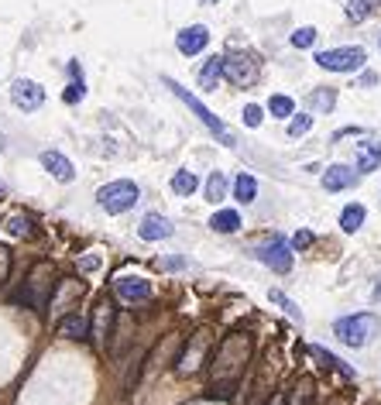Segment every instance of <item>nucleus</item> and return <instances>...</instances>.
Wrapping results in <instances>:
<instances>
[{"label":"nucleus","instance_id":"f257e3e1","mask_svg":"<svg viewBox=\"0 0 381 405\" xmlns=\"http://www.w3.org/2000/svg\"><path fill=\"white\" fill-rule=\"evenodd\" d=\"M251 361V333H230L220 340L217 354L210 357V381H213V395H230L237 388V381L244 378V367Z\"/></svg>","mask_w":381,"mask_h":405},{"label":"nucleus","instance_id":"f03ea898","mask_svg":"<svg viewBox=\"0 0 381 405\" xmlns=\"http://www.w3.org/2000/svg\"><path fill=\"white\" fill-rule=\"evenodd\" d=\"M56 272H52V265L49 261H42L32 275H28V282H25V289L14 296V302H21V306H32V309H45L49 306V299H52V292H56Z\"/></svg>","mask_w":381,"mask_h":405},{"label":"nucleus","instance_id":"7ed1b4c3","mask_svg":"<svg viewBox=\"0 0 381 405\" xmlns=\"http://www.w3.org/2000/svg\"><path fill=\"white\" fill-rule=\"evenodd\" d=\"M141 199V189L131 182V179H117V182H107L100 192H97V202L107 210V213H127L134 210V202Z\"/></svg>","mask_w":381,"mask_h":405},{"label":"nucleus","instance_id":"20e7f679","mask_svg":"<svg viewBox=\"0 0 381 405\" xmlns=\"http://www.w3.org/2000/svg\"><path fill=\"white\" fill-rule=\"evenodd\" d=\"M333 333H336L340 343H347V347H367L371 337H378V316H371V313L343 316V319H336Z\"/></svg>","mask_w":381,"mask_h":405},{"label":"nucleus","instance_id":"39448f33","mask_svg":"<svg viewBox=\"0 0 381 405\" xmlns=\"http://www.w3.org/2000/svg\"><path fill=\"white\" fill-rule=\"evenodd\" d=\"M165 86H169V90H172V93H175V96H179V100H182V103H186V107H189V110H193V114H196V117H199V120H203V124H206V127H210V131L223 141V144H230V148H234V134L227 131V124H223L213 110H206V107H203V103H199L189 90H182L175 79H165Z\"/></svg>","mask_w":381,"mask_h":405},{"label":"nucleus","instance_id":"423d86ee","mask_svg":"<svg viewBox=\"0 0 381 405\" xmlns=\"http://www.w3.org/2000/svg\"><path fill=\"white\" fill-rule=\"evenodd\" d=\"M367 62V52L360 45H343V49H326L316 55V66L330 69V73H357Z\"/></svg>","mask_w":381,"mask_h":405},{"label":"nucleus","instance_id":"0eeeda50","mask_svg":"<svg viewBox=\"0 0 381 405\" xmlns=\"http://www.w3.org/2000/svg\"><path fill=\"white\" fill-rule=\"evenodd\" d=\"M210 347H213V333L203 326V330H196L193 337H189V343H186V350H182V357H179V374H196L203 364H206V357H210Z\"/></svg>","mask_w":381,"mask_h":405},{"label":"nucleus","instance_id":"6e6552de","mask_svg":"<svg viewBox=\"0 0 381 405\" xmlns=\"http://www.w3.org/2000/svg\"><path fill=\"white\" fill-rule=\"evenodd\" d=\"M223 76L230 79V86H237V90H247V86H254L258 83V76H261V69H258V62H254V55H227L223 59Z\"/></svg>","mask_w":381,"mask_h":405},{"label":"nucleus","instance_id":"1a4fd4ad","mask_svg":"<svg viewBox=\"0 0 381 405\" xmlns=\"http://www.w3.org/2000/svg\"><path fill=\"white\" fill-rule=\"evenodd\" d=\"M258 261H261L265 268L285 275V272L292 268V251H288V244H285L282 237H268L265 244H258Z\"/></svg>","mask_w":381,"mask_h":405},{"label":"nucleus","instance_id":"9d476101","mask_svg":"<svg viewBox=\"0 0 381 405\" xmlns=\"http://www.w3.org/2000/svg\"><path fill=\"white\" fill-rule=\"evenodd\" d=\"M114 319H117L114 302H110L107 296H100V299H97V306H93V330H90V337H93L97 350H107V340H110Z\"/></svg>","mask_w":381,"mask_h":405},{"label":"nucleus","instance_id":"9b49d317","mask_svg":"<svg viewBox=\"0 0 381 405\" xmlns=\"http://www.w3.org/2000/svg\"><path fill=\"white\" fill-rule=\"evenodd\" d=\"M11 100H14L18 110L32 114V110H38V107L45 103V90H42L35 79H14V83H11Z\"/></svg>","mask_w":381,"mask_h":405},{"label":"nucleus","instance_id":"f8f14e48","mask_svg":"<svg viewBox=\"0 0 381 405\" xmlns=\"http://www.w3.org/2000/svg\"><path fill=\"white\" fill-rule=\"evenodd\" d=\"M114 292L124 302H145V299H151V285L141 275H117L114 278Z\"/></svg>","mask_w":381,"mask_h":405},{"label":"nucleus","instance_id":"ddd939ff","mask_svg":"<svg viewBox=\"0 0 381 405\" xmlns=\"http://www.w3.org/2000/svg\"><path fill=\"white\" fill-rule=\"evenodd\" d=\"M206 45H210V31H206L203 25H189V28H182V31L175 35V49H179L182 55H199Z\"/></svg>","mask_w":381,"mask_h":405},{"label":"nucleus","instance_id":"4468645a","mask_svg":"<svg viewBox=\"0 0 381 405\" xmlns=\"http://www.w3.org/2000/svg\"><path fill=\"white\" fill-rule=\"evenodd\" d=\"M79 296H83V282L66 278V282L56 285V292H52V299H49V309H52V313H66V306H73Z\"/></svg>","mask_w":381,"mask_h":405},{"label":"nucleus","instance_id":"2eb2a0df","mask_svg":"<svg viewBox=\"0 0 381 405\" xmlns=\"http://www.w3.org/2000/svg\"><path fill=\"white\" fill-rule=\"evenodd\" d=\"M42 165H45V172H49L52 179H59V182H73V179H76L73 161H69L66 155H59V151H42Z\"/></svg>","mask_w":381,"mask_h":405},{"label":"nucleus","instance_id":"dca6fc26","mask_svg":"<svg viewBox=\"0 0 381 405\" xmlns=\"http://www.w3.org/2000/svg\"><path fill=\"white\" fill-rule=\"evenodd\" d=\"M354 179H357L354 168H347V165H330V168L323 172V189H326V192H343V189L354 185Z\"/></svg>","mask_w":381,"mask_h":405},{"label":"nucleus","instance_id":"f3484780","mask_svg":"<svg viewBox=\"0 0 381 405\" xmlns=\"http://www.w3.org/2000/svg\"><path fill=\"white\" fill-rule=\"evenodd\" d=\"M138 234H141V241H165V237H172V224H169V217H162V213H148V217L141 220Z\"/></svg>","mask_w":381,"mask_h":405},{"label":"nucleus","instance_id":"a211bd4d","mask_svg":"<svg viewBox=\"0 0 381 405\" xmlns=\"http://www.w3.org/2000/svg\"><path fill=\"white\" fill-rule=\"evenodd\" d=\"M381 168V141L357 144V172H378Z\"/></svg>","mask_w":381,"mask_h":405},{"label":"nucleus","instance_id":"6ab92c4d","mask_svg":"<svg viewBox=\"0 0 381 405\" xmlns=\"http://www.w3.org/2000/svg\"><path fill=\"white\" fill-rule=\"evenodd\" d=\"M223 79V55H210L199 69V86L203 90H217V83Z\"/></svg>","mask_w":381,"mask_h":405},{"label":"nucleus","instance_id":"aec40b11","mask_svg":"<svg viewBox=\"0 0 381 405\" xmlns=\"http://www.w3.org/2000/svg\"><path fill=\"white\" fill-rule=\"evenodd\" d=\"M210 227L217 234H237L241 231V217H237V210H217L213 220H210Z\"/></svg>","mask_w":381,"mask_h":405},{"label":"nucleus","instance_id":"412c9836","mask_svg":"<svg viewBox=\"0 0 381 405\" xmlns=\"http://www.w3.org/2000/svg\"><path fill=\"white\" fill-rule=\"evenodd\" d=\"M59 337L83 340V337H90V323L83 316H66V319H59Z\"/></svg>","mask_w":381,"mask_h":405},{"label":"nucleus","instance_id":"4be33fe9","mask_svg":"<svg viewBox=\"0 0 381 405\" xmlns=\"http://www.w3.org/2000/svg\"><path fill=\"white\" fill-rule=\"evenodd\" d=\"M312 395H316V381L309 374H302L292 388V402L285 398V405H312Z\"/></svg>","mask_w":381,"mask_h":405},{"label":"nucleus","instance_id":"5701e85b","mask_svg":"<svg viewBox=\"0 0 381 405\" xmlns=\"http://www.w3.org/2000/svg\"><path fill=\"white\" fill-rule=\"evenodd\" d=\"M340 227H343L347 234H354V231L364 227V207H360V202H350V207H343V213H340Z\"/></svg>","mask_w":381,"mask_h":405},{"label":"nucleus","instance_id":"b1692460","mask_svg":"<svg viewBox=\"0 0 381 405\" xmlns=\"http://www.w3.org/2000/svg\"><path fill=\"white\" fill-rule=\"evenodd\" d=\"M378 8H381V0H350V4H347V18L350 21H367Z\"/></svg>","mask_w":381,"mask_h":405},{"label":"nucleus","instance_id":"393cba45","mask_svg":"<svg viewBox=\"0 0 381 405\" xmlns=\"http://www.w3.org/2000/svg\"><path fill=\"white\" fill-rule=\"evenodd\" d=\"M234 196H237L241 202H254V196H258V182H254L247 172H241V175L234 179Z\"/></svg>","mask_w":381,"mask_h":405},{"label":"nucleus","instance_id":"a878e982","mask_svg":"<svg viewBox=\"0 0 381 405\" xmlns=\"http://www.w3.org/2000/svg\"><path fill=\"white\" fill-rule=\"evenodd\" d=\"M172 189H175L179 196H193V192L199 189V179H196L193 172H186V168H182V172H175V175H172Z\"/></svg>","mask_w":381,"mask_h":405},{"label":"nucleus","instance_id":"bb28decb","mask_svg":"<svg viewBox=\"0 0 381 405\" xmlns=\"http://www.w3.org/2000/svg\"><path fill=\"white\" fill-rule=\"evenodd\" d=\"M309 354H312L316 361H323L326 367H333V371H340L343 378H354V371H350V367H347V364H343L340 357H333L330 350H323V347H309Z\"/></svg>","mask_w":381,"mask_h":405},{"label":"nucleus","instance_id":"cd10ccee","mask_svg":"<svg viewBox=\"0 0 381 405\" xmlns=\"http://www.w3.org/2000/svg\"><path fill=\"white\" fill-rule=\"evenodd\" d=\"M223 196H227V179H223V172H213L206 179V199L210 202H220Z\"/></svg>","mask_w":381,"mask_h":405},{"label":"nucleus","instance_id":"c85d7f7f","mask_svg":"<svg viewBox=\"0 0 381 405\" xmlns=\"http://www.w3.org/2000/svg\"><path fill=\"white\" fill-rule=\"evenodd\" d=\"M4 231H8V234H14V237H32V220H28V217H21V213H14V217H8V220H4Z\"/></svg>","mask_w":381,"mask_h":405},{"label":"nucleus","instance_id":"c756f323","mask_svg":"<svg viewBox=\"0 0 381 405\" xmlns=\"http://www.w3.org/2000/svg\"><path fill=\"white\" fill-rule=\"evenodd\" d=\"M333 103H336V93L326 86V90H316L312 96H309V107H316V110H333Z\"/></svg>","mask_w":381,"mask_h":405},{"label":"nucleus","instance_id":"7c9ffc66","mask_svg":"<svg viewBox=\"0 0 381 405\" xmlns=\"http://www.w3.org/2000/svg\"><path fill=\"white\" fill-rule=\"evenodd\" d=\"M268 110H271V117H292L295 114V103L288 96H271L268 100Z\"/></svg>","mask_w":381,"mask_h":405},{"label":"nucleus","instance_id":"2f4dec72","mask_svg":"<svg viewBox=\"0 0 381 405\" xmlns=\"http://www.w3.org/2000/svg\"><path fill=\"white\" fill-rule=\"evenodd\" d=\"M309 127H312V117L309 114H299V117L288 120V138H302V134H309Z\"/></svg>","mask_w":381,"mask_h":405},{"label":"nucleus","instance_id":"473e14b6","mask_svg":"<svg viewBox=\"0 0 381 405\" xmlns=\"http://www.w3.org/2000/svg\"><path fill=\"white\" fill-rule=\"evenodd\" d=\"M271 302H278V306H282V309H285L292 319H299V323H302V313H299V306H295V302H292L285 292H278V289H275V292H271Z\"/></svg>","mask_w":381,"mask_h":405},{"label":"nucleus","instance_id":"72a5a7b5","mask_svg":"<svg viewBox=\"0 0 381 405\" xmlns=\"http://www.w3.org/2000/svg\"><path fill=\"white\" fill-rule=\"evenodd\" d=\"M312 42H316V28H295L292 31V45L295 49H309Z\"/></svg>","mask_w":381,"mask_h":405},{"label":"nucleus","instance_id":"f704fd0d","mask_svg":"<svg viewBox=\"0 0 381 405\" xmlns=\"http://www.w3.org/2000/svg\"><path fill=\"white\" fill-rule=\"evenodd\" d=\"M83 96H86V86H83L79 79H76V83H69V86H66V93H62V100H66V103H79Z\"/></svg>","mask_w":381,"mask_h":405},{"label":"nucleus","instance_id":"c9c22d12","mask_svg":"<svg viewBox=\"0 0 381 405\" xmlns=\"http://www.w3.org/2000/svg\"><path fill=\"white\" fill-rule=\"evenodd\" d=\"M8 275H11V251L0 244V285L8 282Z\"/></svg>","mask_w":381,"mask_h":405},{"label":"nucleus","instance_id":"e433bc0d","mask_svg":"<svg viewBox=\"0 0 381 405\" xmlns=\"http://www.w3.org/2000/svg\"><path fill=\"white\" fill-rule=\"evenodd\" d=\"M244 124H247V127H258V124H261V107L247 103V107H244Z\"/></svg>","mask_w":381,"mask_h":405},{"label":"nucleus","instance_id":"4c0bfd02","mask_svg":"<svg viewBox=\"0 0 381 405\" xmlns=\"http://www.w3.org/2000/svg\"><path fill=\"white\" fill-rule=\"evenodd\" d=\"M79 268H83V272H97V268H100V258H97V254H86V258L79 261Z\"/></svg>","mask_w":381,"mask_h":405},{"label":"nucleus","instance_id":"58836bf2","mask_svg":"<svg viewBox=\"0 0 381 405\" xmlns=\"http://www.w3.org/2000/svg\"><path fill=\"white\" fill-rule=\"evenodd\" d=\"M292 241H295V248H306V244L312 241V234H309V231H299V234H295Z\"/></svg>","mask_w":381,"mask_h":405},{"label":"nucleus","instance_id":"ea45409f","mask_svg":"<svg viewBox=\"0 0 381 405\" xmlns=\"http://www.w3.org/2000/svg\"><path fill=\"white\" fill-rule=\"evenodd\" d=\"M374 299H378V302H381V278H378V282H374Z\"/></svg>","mask_w":381,"mask_h":405},{"label":"nucleus","instance_id":"a19ab883","mask_svg":"<svg viewBox=\"0 0 381 405\" xmlns=\"http://www.w3.org/2000/svg\"><path fill=\"white\" fill-rule=\"evenodd\" d=\"M268 405H285V395H275V398H271Z\"/></svg>","mask_w":381,"mask_h":405},{"label":"nucleus","instance_id":"79ce46f5","mask_svg":"<svg viewBox=\"0 0 381 405\" xmlns=\"http://www.w3.org/2000/svg\"><path fill=\"white\" fill-rule=\"evenodd\" d=\"M203 4H217V0H203Z\"/></svg>","mask_w":381,"mask_h":405},{"label":"nucleus","instance_id":"37998d69","mask_svg":"<svg viewBox=\"0 0 381 405\" xmlns=\"http://www.w3.org/2000/svg\"><path fill=\"white\" fill-rule=\"evenodd\" d=\"M378 45H381V35H378Z\"/></svg>","mask_w":381,"mask_h":405},{"label":"nucleus","instance_id":"c03bdc74","mask_svg":"<svg viewBox=\"0 0 381 405\" xmlns=\"http://www.w3.org/2000/svg\"><path fill=\"white\" fill-rule=\"evenodd\" d=\"M0 148H4V141H0Z\"/></svg>","mask_w":381,"mask_h":405}]
</instances>
